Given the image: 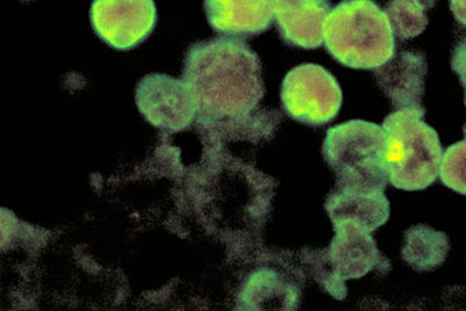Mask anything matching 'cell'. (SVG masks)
<instances>
[{
    "label": "cell",
    "mask_w": 466,
    "mask_h": 311,
    "mask_svg": "<svg viewBox=\"0 0 466 311\" xmlns=\"http://www.w3.org/2000/svg\"><path fill=\"white\" fill-rule=\"evenodd\" d=\"M183 82L193 95L201 123L251 115L266 94L258 55L244 39L235 36L190 45Z\"/></svg>",
    "instance_id": "cell-1"
},
{
    "label": "cell",
    "mask_w": 466,
    "mask_h": 311,
    "mask_svg": "<svg viewBox=\"0 0 466 311\" xmlns=\"http://www.w3.org/2000/svg\"><path fill=\"white\" fill-rule=\"evenodd\" d=\"M325 45L335 60L352 69L374 71L396 54L390 21L373 0H344L332 9Z\"/></svg>",
    "instance_id": "cell-2"
},
{
    "label": "cell",
    "mask_w": 466,
    "mask_h": 311,
    "mask_svg": "<svg viewBox=\"0 0 466 311\" xmlns=\"http://www.w3.org/2000/svg\"><path fill=\"white\" fill-rule=\"evenodd\" d=\"M424 115L403 109L384 119V164L389 182L396 188L425 189L439 177L442 145L438 133L424 123Z\"/></svg>",
    "instance_id": "cell-3"
},
{
    "label": "cell",
    "mask_w": 466,
    "mask_h": 311,
    "mask_svg": "<svg viewBox=\"0 0 466 311\" xmlns=\"http://www.w3.org/2000/svg\"><path fill=\"white\" fill-rule=\"evenodd\" d=\"M383 126L350 122L333 126L326 134L322 155L335 172L337 188L385 192L389 182L384 164Z\"/></svg>",
    "instance_id": "cell-4"
},
{
    "label": "cell",
    "mask_w": 466,
    "mask_h": 311,
    "mask_svg": "<svg viewBox=\"0 0 466 311\" xmlns=\"http://www.w3.org/2000/svg\"><path fill=\"white\" fill-rule=\"evenodd\" d=\"M333 228L336 236L328 248L300 252L311 276L332 297L346 298L347 280L360 279L370 272L381 276L390 272V261L378 250L370 233L351 223H336Z\"/></svg>",
    "instance_id": "cell-5"
},
{
    "label": "cell",
    "mask_w": 466,
    "mask_h": 311,
    "mask_svg": "<svg viewBox=\"0 0 466 311\" xmlns=\"http://www.w3.org/2000/svg\"><path fill=\"white\" fill-rule=\"evenodd\" d=\"M343 94L332 73L321 65L304 64L291 69L281 85L286 115L310 126L325 125L339 115Z\"/></svg>",
    "instance_id": "cell-6"
},
{
    "label": "cell",
    "mask_w": 466,
    "mask_h": 311,
    "mask_svg": "<svg viewBox=\"0 0 466 311\" xmlns=\"http://www.w3.org/2000/svg\"><path fill=\"white\" fill-rule=\"evenodd\" d=\"M90 21L98 38L108 46L131 50L152 35L157 6L154 0H93Z\"/></svg>",
    "instance_id": "cell-7"
},
{
    "label": "cell",
    "mask_w": 466,
    "mask_h": 311,
    "mask_svg": "<svg viewBox=\"0 0 466 311\" xmlns=\"http://www.w3.org/2000/svg\"><path fill=\"white\" fill-rule=\"evenodd\" d=\"M136 105L147 122L167 133L188 129L198 107L183 80L165 75H149L136 89Z\"/></svg>",
    "instance_id": "cell-8"
},
{
    "label": "cell",
    "mask_w": 466,
    "mask_h": 311,
    "mask_svg": "<svg viewBox=\"0 0 466 311\" xmlns=\"http://www.w3.org/2000/svg\"><path fill=\"white\" fill-rule=\"evenodd\" d=\"M374 73L378 85L396 111L413 109L425 113L423 97L428 64L423 53L402 51L395 54L387 64L374 69Z\"/></svg>",
    "instance_id": "cell-9"
},
{
    "label": "cell",
    "mask_w": 466,
    "mask_h": 311,
    "mask_svg": "<svg viewBox=\"0 0 466 311\" xmlns=\"http://www.w3.org/2000/svg\"><path fill=\"white\" fill-rule=\"evenodd\" d=\"M329 0H274V21L281 38L300 49H318L325 43Z\"/></svg>",
    "instance_id": "cell-10"
},
{
    "label": "cell",
    "mask_w": 466,
    "mask_h": 311,
    "mask_svg": "<svg viewBox=\"0 0 466 311\" xmlns=\"http://www.w3.org/2000/svg\"><path fill=\"white\" fill-rule=\"evenodd\" d=\"M208 25L229 36H252L274 21V0H204Z\"/></svg>",
    "instance_id": "cell-11"
},
{
    "label": "cell",
    "mask_w": 466,
    "mask_h": 311,
    "mask_svg": "<svg viewBox=\"0 0 466 311\" xmlns=\"http://www.w3.org/2000/svg\"><path fill=\"white\" fill-rule=\"evenodd\" d=\"M325 208L333 225L351 223L369 233L385 225L390 216L384 192L337 188L326 199Z\"/></svg>",
    "instance_id": "cell-12"
},
{
    "label": "cell",
    "mask_w": 466,
    "mask_h": 311,
    "mask_svg": "<svg viewBox=\"0 0 466 311\" xmlns=\"http://www.w3.org/2000/svg\"><path fill=\"white\" fill-rule=\"evenodd\" d=\"M450 240L445 233L417 226L406 233L402 257L418 272H431L446 261Z\"/></svg>",
    "instance_id": "cell-13"
},
{
    "label": "cell",
    "mask_w": 466,
    "mask_h": 311,
    "mask_svg": "<svg viewBox=\"0 0 466 311\" xmlns=\"http://www.w3.org/2000/svg\"><path fill=\"white\" fill-rule=\"evenodd\" d=\"M435 0H388L385 14L400 40L416 38L428 25V10Z\"/></svg>",
    "instance_id": "cell-14"
},
{
    "label": "cell",
    "mask_w": 466,
    "mask_h": 311,
    "mask_svg": "<svg viewBox=\"0 0 466 311\" xmlns=\"http://www.w3.org/2000/svg\"><path fill=\"white\" fill-rule=\"evenodd\" d=\"M439 176L443 185L466 196V138L443 153Z\"/></svg>",
    "instance_id": "cell-15"
},
{
    "label": "cell",
    "mask_w": 466,
    "mask_h": 311,
    "mask_svg": "<svg viewBox=\"0 0 466 311\" xmlns=\"http://www.w3.org/2000/svg\"><path fill=\"white\" fill-rule=\"evenodd\" d=\"M452 65L453 72L460 76L461 84L465 89V105H466V35L461 39L454 46L452 53ZM464 136L466 138V124L464 125Z\"/></svg>",
    "instance_id": "cell-16"
},
{
    "label": "cell",
    "mask_w": 466,
    "mask_h": 311,
    "mask_svg": "<svg viewBox=\"0 0 466 311\" xmlns=\"http://www.w3.org/2000/svg\"><path fill=\"white\" fill-rule=\"evenodd\" d=\"M450 5L458 24L466 27V0H451Z\"/></svg>",
    "instance_id": "cell-17"
},
{
    "label": "cell",
    "mask_w": 466,
    "mask_h": 311,
    "mask_svg": "<svg viewBox=\"0 0 466 311\" xmlns=\"http://www.w3.org/2000/svg\"><path fill=\"white\" fill-rule=\"evenodd\" d=\"M21 2L28 3V2H33V0H21Z\"/></svg>",
    "instance_id": "cell-18"
}]
</instances>
